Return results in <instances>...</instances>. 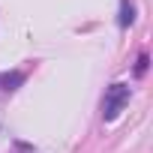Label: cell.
I'll use <instances>...</instances> for the list:
<instances>
[{"instance_id":"cell-1","label":"cell","mask_w":153,"mask_h":153,"mask_svg":"<svg viewBox=\"0 0 153 153\" xmlns=\"http://www.w3.org/2000/svg\"><path fill=\"white\" fill-rule=\"evenodd\" d=\"M129 102V87L126 84H111L105 90V99H102V117L105 120H114Z\"/></svg>"},{"instance_id":"cell-2","label":"cell","mask_w":153,"mask_h":153,"mask_svg":"<svg viewBox=\"0 0 153 153\" xmlns=\"http://www.w3.org/2000/svg\"><path fill=\"white\" fill-rule=\"evenodd\" d=\"M132 21H135V9H132L129 0H123L120 3V27H129Z\"/></svg>"},{"instance_id":"cell-3","label":"cell","mask_w":153,"mask_h":153,"mask_svg":"<svg viewBox=\"0 0 153 153\" xmlns=\"http://www.w3.org/2000/svg\"><path fill=\"white\" fill-rule=\"evenodd\" d=\"M144 69H147V57H138V66H135V72H138V75H144Z\"/></svg>"}]
</instances>
